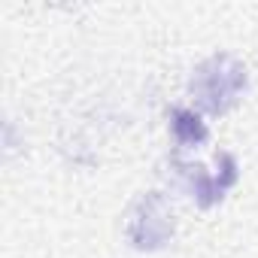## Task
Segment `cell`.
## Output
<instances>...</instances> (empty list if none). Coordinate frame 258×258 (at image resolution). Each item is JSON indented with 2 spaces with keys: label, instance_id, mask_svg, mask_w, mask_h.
Wrapping results in <instances>:
<instances>
[{
  "label": "cell",
  "instance_id": "cell-1",
  "mask_svg": "<svg viewBox=\"0 0 258 258\" xmlns=\"http://www.w3.org/2000/svg\"><path fill=\"white\" fill-rule=\"evenodd\" d=\"M246 88H249V70L228 52H216L207 61H201L188 82L198 109L207 115H225L228 109H234L246 94Z\"/></svg>",
  "mask_w": 258,
  "mask_h": 258
},
{
  "label": "cell",
  "instance_id": "cell-2",
  "mask_svg": "<svg viewBox=\"0 0 258 258\" xmlns=\"http://www.w3.org/2000/svg\"><path fill=\"white\" fill-rule=\"evenodd\" d=\"M127 243L137 252H158L164 246H170L173 234H176V222H173V210L170 201L161 191H146L137 198V204L127 213Z\"/></svg>",
  "mask_w": 258,
  "mask_h": 258
},
{
  "label": "cell",
  "instance_id": "cell-3",
  "mask_svg": "<svg viewBox=\"0 0 258 258\" xmlns=\"http://www.w3.org/2000/svg\"><path fill=\"white\" fill-rule=\"evenodd\" d=\"M173 167H176V176H179L182 188L188 191V198L201 210L216 207L240 179V167H237V158L231 152L219 155V167L213 173L207 167H201V164H185V161H173Z\"/></svg>",
  "mask_w": 258,
  "mask_h": 258
},
{
  "label": "cell",
  "instance_id": "cell-4",
  "mask_svg": "<svg viewBox=\"0 0 258 258\" xmlns=\"http://www.w3.org/2000/svg\"><path fill=\"white\" fill-rule=\"evenodd\" d=\"M167 118H170V131H173L179 146L188 149V146H201L210 140V127L201 118V112L185 109V106H173V109H167Z\"/></svg>",
  "mask_w": 258,
  "mask_h": 258
}]
</instances>
